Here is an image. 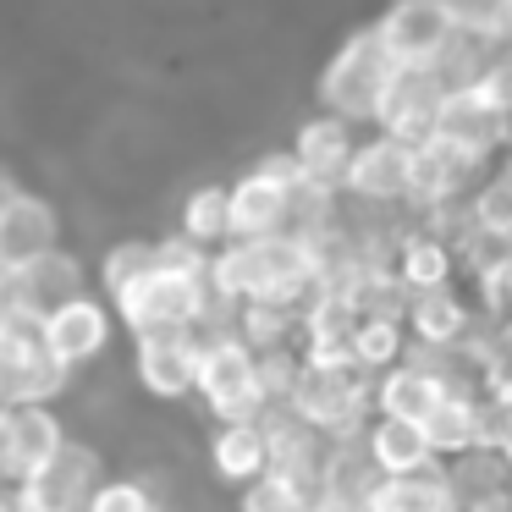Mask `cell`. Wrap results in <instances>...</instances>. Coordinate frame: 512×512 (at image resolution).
Instances as JSON below:
<instances>
[{
	"label": "cell",
	"mask_w": 512,
	"mask_h": 512,
	"mask_svg": "<svg viewBox=\"0 0 512 512\" xmlns=\"http://www.w3.org/2000/svg\"><path fill=\"white\" fill-rule=\"evenodd\" d=\"M507 353H512V325H507Z\"/></svg>",
	"instance_id": "60d3db41"
},
{
	"label": "cell",
	"mask_w": 512,
	"mask_h": 512,
	"mask_svg": "<svg viewBox=\"0 0 512 512\" xmlns=\"http://www.w3.org/2000/svg\"><path fill=\"white\" fill-rule=\"evenodd\" d=\"M149 270H160V243H149V237H127V243H111L100 259V287L105 298H122L127 287H138V281L149 276Z\"/></svg>",
	"instance_id": "1f68e13d"
},
{
	"label": "cell",
	"mask_w": 512,
	"mask_h": 512,
	"mask_svg": "<svg viewBox=\"0 0 512 512\" xmlns=\"http://www.w3.org/2000/svg\"><path fill=\"white\" fill-rule=\"evenodd\" d=\"M303 512H364V507H358V501H347V496H331V490H314Z\"/></svg>",
	"instance_id": "f35d334b"
},
{
	"label": "cell",
	"mask_w": 512,
	"mask_h": 512,
	"mask_svg": "<svg viewBox=\"0 0 512 512\" xmlns=\"http://www.w3.org/2000/svg\"><path fill=\"white\" fill-rule=\"evenodd\" d=\"M303 171L292 155L259 160L248 177L232 182V243H259V237H287L292 232V193Z\"/></svg>",
	"instance_id": "52a82bcc"
},
{
	"label": "cell",
	"mask_w": 512,
	"mask_h": 512,
	"mask_svg": "<svg viewBox=\"0 0 512 512\" xmlns=\"http://www.w3.org/2000/svg\"><path fill=\"white\" fill-rule=\"evenodd\" d=\"M375 34L386 39L397 67H435L457 45V23L446 12V0H397L375 23Z\"/></svg>",
	"instance_id": "30bf717a"
},
{
	"label": "cell",
	"mask_w": 512,
	"mask_h": 512,
	"mask_svg": "<svg viewBox=\"0 0 512 512\" xmlns=\"http://www.w3.org/2000/svg\"><path fill=\"white\" fill-rule=\"evenodd\" d=\"M408 188H413V144H402L391 133L364 138L342 182L347 199L369 204V210H408Z\"/></svg>",
	"instance_id": "8fae6325"
},
{
	"label": "cell",
	"mask_w": 512,
	"mask_h": 512,
	"mask_svg": "<svg viewBox=\"0 0 512 512\" xmlns=\"http://www.w3.org/2000/svg\"><path fill=\"white\" fill-rule=\"evenodd\" d=\"M17 512H23V507H17Z\"/></svg>",
	"instance_id": "ee69618b"
},
{
	"label": "cell",
	"mask_w": 512,
	"mask_h": 512,
	"mask_svg": "<svg viewBox=\"0 0 512 512\" xmlns=\"http://www.w3.org/2000/svg\"><path fill=\"white\" fill-rule=\"evenodd\" d=\"M72 386V369L50 358L39 325L0 314V408H39Z\"/></svg>",
	"instance_id": "8992f818"
},
{
	"label": "cell",
	"mask_w": 512,
	"mask_h": 512,
	"mask_svg": "<svg viewBox=\"0 0 512 512\" xmlns=\"http://www.w3.org/2000/svg\"><path fill=\"white\" fill-rule=\"evenodd\" d=\"M105 452L94 441H78L72 435L34 479L17 485V507L23 512H89V501L100 496L105 485Z\"/></svg>",
	"instance_id": "ba28073f"
},
{
	"label": "cell",
	"mask_w": 512,
	"mask_h": 512,
	"mask_svg": "<svg viewBox=\"0 0 512 512\" xmlns=\"http://www.w3.org/2000/svg\"><path fill=\"white\" fill-rule=\"evenodd\" d=\"M391 78H397V61H391L386 39H380L375 28L353 34L331 56V67L320 72L325 116H342V122H375L380 100H386V89H391Z\"/></svg>",
	"instance_id": "277c9868"
},
{
	"label": "cell",
	"mask_w": 512,
	"mask_h": 512,
	"mask_svg": "<svg viewBox=\"0 0 512 512\" xmlns=\"http://www.w3.org/2000/svg\"><path fill=\"white\" fill-rule=\"evenodd\" d=\"M116 325H122V320H116L111 298H94V292H83V298L67 303V309L50 314V320L39 325V336H45L50 358H56L61 369H83V364H94V358H105Z\"/></svg>",
	"instance_id": "9a60e30c"
},
{
	"label": "cell",
	"mask_w": 512,
	"mask_h": 512,
	"mask_svg": "<svg viewBox=\"0 0 512 512\" xmlns=\"http://www.w3.org/2000/svg\"><path fill=\"white\" fill-rule=\"evenodd\" d=\"M474 320H479L474 292H463V287L413 292V303H408V336L424 347H457L474 331Z\"/></svg>",
	"instance_id": "7402d4cb"
},
{
	"label": "cell",
	"mask_w": 512,
	"mask_h": 512,
	"mask_svg": "<svg viewBox=\"0 0 512 512\" xmlns=\"http://www.w3.org/2000/svg\"><path fill=\"white\" fill-rule=\"evenodd\" d=\"M364 512H457V496H452L446 468H424V474L380 479V485L369 490Z\"/></svg>",
	"instance_id": "4316f807"
},
{
	"label": "cell",
	"mask_w": 512,
	"mask_h": 512,
	"mask_svg": "<svg viewBox=\"0 0 512 512\" xmlns=\"http://www.w3.org/2000/svg\"><path fill=\"white\" fill-rule=\"evenodd\" d=\"M56 248H61L56 204L39 199V193H23V188L0 199V270H6V276L39 265V259L56 254Z\"/></svg>",
	"instance_id": "2e32d148"
},
{
	"label": "cell",
	"mask_w": 512,
	"mask_h": 512,
	"mask_svg": "<svg viewBox=\"0 0 512 512\" xmlns=\"http://www.w3.org/2000/svg\"><path fill=\"white\" fill-rule=\"evenodd\" d=\"M413 336L402 320H358L353 331V358L364 375H386V369H397L402 358H408Z\"/></svg>",
	"instance_id": "4dcf8cb0"
},
{
	"label": "cell",
	"mask_w": 512,
	"mask_h": 512,
	"mask_svg": "<svg viewBox=\"0 0 512 512\" xmlns=\"http://www.w3.org/2000/svg\"><path fill=\"white\" fill-rule=\"evenodd\" d=\"M259 430H265L270 441V474L292 479L298 490H325V457H331V441H325L314 424H303L292 408H270L265 419H259Z\"/></svg>",
	"instance_id": "e0dca14e"
},
{
	"label": "cell",
	"mask_w": 512,
	"mask_h": 512,
	"mask_svg": "<svg viewBox=\"0 0 512 512\" xmlns=\"http://www.w3.org/2000/svg\"><path fill=\"white\" fill-rule=\"evenodd\" d=\"M0 292H6V270H0Z\"/></svg>",
	"instance_id": "b9f144b4"
},
{
	"label": "cell",
	"mask_w": 512,
	"mask_h": 512,
	"mask_svg": "<svg viewBox=\"0 0 512 512\" xmlns=\"http://www.w3.org/2000/svg\"><path fill=\"white\" fill-rule=\"evenodd\" d=\"M474 309L496 325H512V254L474 281Z\"/></svg>",
	"instance_id": "8d00e7d4"
},
{
	"label": "cell",
	"mask_w": 512,
	"mask_h": 512,
	"mask_svg": "<svg viewBox=\"0 0 512 512\" xmlns=\"http://www.w3.org/2000/svg\"><path fill=\"white\" fill-rule=\"evenodd\" d=\"M12 474V408H0V479ZM12 485V479H6Z\"/></svg>",
	"instance_id": "ab89813d"
},
{
	"label": "cell",
	"mask_w": 512,
	"mask_h": 512,
	"mask_svg": "<svg viewBox=\"0 0 512 512\" xmlns=\"http://www.w3.org/2000/svg\"><path fill=\"white\" fill-rule=\"evenodd\" d=\"M67 441L72 435H67V424H61V413L50 408V402H39V408H12V474L6 479H12V485L34 479Z\"/></svg>",
	"instance_id": "cb8c5ba5"
},
{
	"label": "cell",
	"mask_w": 512,
	"mask_h": 512,
	"mask_svg": "<svg viewBox=\"0 0 512 512\" xmlns=\"http://www.w3.org/2000/svg\"><path fill=\"white\" fill-rule=\"evenodd\" d=\"M210 287L226 303H276V309H303L320 292V259L298 232L259 237V243H226L210 259Z\"/></svg>",
	"instance_id": "6da1fadb"
},
{
	"label": "cell",
	"mask_w": 512,
	"mask_h": 512,
	"mask_svg": "<svg viewBox=\"0 0 512 512\" xmlns=\"http://www.w3.org/2000/svg\"><path fill=\"white\" fill-rule=\"evenodd\" d=\"M160 496L149 479H127V474H111L100 485V496L89 501V512H155Z\"/></svg>",
	"instance_id": "d590c367"
},
{
	"label": "cell",
	"mask_w": 512,
	"mask_h": 512,
	"mask_svg": "<svg viewBox=\"0 0 512 512\" xmlns=\"http://www.w3.org/2000/svg\"><path fill=\"white\" fill-rule=\"evenodd\" d=\"M237 336L265 353H303V309H276V303H243L237 309Z\"/></svg>",
	"instance_id": "f1b7e54d"
},
{
	"label": "cell",
	"mask_w": 512,
	"mask_h": 512,
	"mask_svg": "<svg viewBox=\"0 0 512 512\" xmlns=\"http://www.w3.org/2000/svg\"><path fill=\"white\" fill-rule=\"evenodd\" d=\"M479 94H485L496 111L512 116V50H501V56H490L485 78H479Z\"/></svg>",
	"instance_id": "74e56055"
},
{
	"label": "cell",
	"mask_w": 512,
	"mask_h": 512,
	"mask_svg": "<svg viewBox=\"0 0 512 512\" xmlns=\"http://www.w3.org/2000/svg\"><path fill=\"white\" fill-rule=\"evenodd\" d=\"M353 155H358L353 122H342V116H314V122H303L298 144H292L298 171H303L309 182H325V188H342Z\"/></svg>",
	"instance_id": "ffe728a7"
},
{
	"label": "cell",
	"mask_w": 512,
	"mask_h": 512,
	"mask_svg": "<svg viewBox=\"0 0 512 512\" xmlns=\"http://www.w3.org/2000/svg\"><path fill=\"white\" fill-rule=\"evenodd\" d=\"M380 479L386 474L375 468L364 435H342V441H331V457H325V490H331V496H347V501L364 507L369 490H375Z\"/></svg>",
	"instance_id": "f546056e"
},
{
	"label": "cell",
	"mask_w": 512,
	"mask_h": 512,
	"mask_svg": "<svg viewBox=\"0 0 512 512\" xmlns=\"http://www.w3.org/2000/svg\"><path fill=\"white\" fill-rule=\"evenodd\" d=\"M474 177L479 166L446 138H424L413 144V188H408V210L413 215H441L474 199Z\"/></svg>",
	"instance_id": "4fadbf2b"
},
{
	"label": "cell",
	"mask_w": 512,
	"mask_h": 512,
	"mask_svg": "<svg viewBox=\"0 0 512 512\" xmlns=\"http://www.w3.org/2000/svg\"><path fill=\"white\" fill-rule=\"evenodd\" d=\"M210 270H149L138 287H127L122 298H111L116 320H122V331L138 336H160V331H199L204 314H210Z\"/></svg>",
	"instance_id": "7a4b0ae2"
},
{
	"label": "cell",
	"mask_w": 512,
	"mask_h": 512,
	"mask_svg": "<svg viewBox=\"0 0 512 512\" xmlns=\"http://www.w3.org/2000/svg\"><path fill=\"white\" fill-rule=\"evenodd\" d=\"M287 408L303 424H314L325 441L364 435L369 419H375V375H364V369H325L303 358V375L292 386Z\"/></svg>",
	"instance_id": "5b68a950"
},
{
	"label": "cell",
	"mask_w": 512,
	"mask_h": 512,
	"mask_svg": "<svg viewBox=\"0 0 512 512\" xmlns=\"http://www.w3.org/2000/svg\"><path fill=\"white\" fill-rule=\"evenodd\" d=\"M155 512H171V507H155Z\"/></svg>",
	"instance_id": "7bdbcfd3"
},
{
	"label": "cell",
	"mask_w": 512,
	"mask_h": 512,
	"mask_svg": "<svg viewBox=\"0 0 512 512\" xmlns=\"http://www.w3.org/2000/svg\"><path fill=\"white\" fill-rule=\"evenodd\" d=\"M89 292V270H83L78 254H67V248H56V254H45L39 265L17 270V276H6V292H0V314L6 320H28V325H45L56 309H67L72 298H83Z\"/></svg>",
	"instance_id": "9c48e42d"
},
{
	"label": "cell",
	"mask_w": 512,
	"mask_h": 512,
	"mask_svg": "<svg viewBox=\"0 0 512 512\" xmlns=\"http://www.w3.org/2000/svg\"><path fill=\"white\" fill-rule=\"evenodd\" d=\"M182 237L204 254H221L232 243V188H221V182L193 188L188 204H182Z\"/></svg>",
	"instance_id": "83f0119b"
},
{
	"label": "cell",
	"mask_w": 512,
	"mask_h": 512,
	"mask_svg": "<svg viewBox=\"0 0 512 512\" xmlns=\"http://www.w3.org/2000/svg\"><path fill=\"white\" fill-rule=\"evenodd\" d=\"M133 375L155 402L199 397V331H160L133 342Z\"/></svg>",
	"instance_id": "5bb4252c"
},
{
	"label": "cell",
	"mask_w": 512,
	"mask_h": 512,
	"mask_svg": "<svg viewBox=\"0 0 512 512\" xmlns=\"http://www.w3.org/2000/svg\"><path fill=\"white\" fill-rule=\"evenodd\" d=\"M446 100H452V89L441 83L435 67H397L386 100H380L375 127L391 138H402V144H424V138H435V127H441Z\"/></svg>",
	"instance_id": "7c38bea8"
},
{
	"label": "cell",
	"mask_w": 512,
	"mask_h": 512,
	"mask_svg": "<svg viewBox=\"0 0 512 512\" xmlns=\"http://www.w3.org/2000/svg\"><path fill=\"white\" fill-rule=\"evenodd\" d=\"M391 270L402 276L408 292H441V287H457V276H463L457 248L441 232H430V226H408L402 232L397 254H391Z\"/></svg>",
	"instance_id": "44dd1931"
},
{
	"label": "cell",
	"mask_w": 512,
	"mask_h": 512,
	"mask_svg": "<svg viewBox=\"0 0 512 512\" xmlns=\"http://www.w3.org/2000/svg\"><path fill=\"white\" fill-rule=\"evenodd\" d=\"M199 402L210 408L215 424H259L270 402L259 380V353L243 336H199Z\"/></svg>",
	"instance_id": "3957f363"
},
{
	"label": "cell",
	"mask_w": 512,
	"mask_h": 512,
	"mask_svg": "<svg viewBox=\"0 0 512 512\" xmlns=\"http://www.w3.org/2000/svg\"><path fill=\"white\" fill-rule=\"evenodd\" d=\"M468 215H474V226L485 237H496V243L512 248V177L507 171H496L490 182H479L474 199H468Z\"/></svg>",
	"instance_id": "d6a6232c"
},
{
	"label": "cell",
	"mask_w": 512,
	"mask_h": 512,
	"mask_svg": "<svg viewBox=\"0 0 512 512\" xmlns=\"http://www.w3.org/2000/svg\"><path fill=\"white\" fill-rule=\"evenodd\" d=\"M446 397H457L452 380L435 375V369H424V364H413V358H402L397 369L375 375V413H386V419H413V424H424Z\"/></svg>",
	"instance_id": "d6986e66"
},
{
	"label": "cell",
	"mask_w": 512,
	"mask_h": 512,
	"mask_svg": "<svg viewBox=\"0 0 512 512\" xmlns=\"http://www.w3.org/2000/svg\"><path fill=\"white\" fill-rule=\"evenodd\" d=\"M364 441H369V457H375V468L386 479L441 468V457H435L424 424H413V419H386V413H375V419H369V430H364Z\"/></svg>",
	"instance_id": "603a6c76"
},
{
	"label": "cell",
	"mask_w": 512,
	"mask_h": 512,
	"mask_svg": "<svg viewBox=\"0 0 512 512\" xmlns=\"http://www.w3.org/2000/svg\"><path fill=\"white\" fill-rule=\"evenodd\" d=\"M435 138H446V144H457L474 166H490V160L507 149V138H512V116L507 111H496V105L479 94V83L474 89H457L452 100H446V111H441V127H435Z\"/></svg>",
	"instance_id": "ac0fdd59"
},
{
	"label": "cell",
	"mask_w": 512,
	"mask_h": 512,
	"mask_svg": "<svg viewBox=\"0 0 512 512\" xmlns=\"http://www.w3.org/2000/svg\"><path fill=\"white\" fill-rule=\"evenodd\" d=\"M457 34L479 39V45H496L512 34V0H446Z\"/></svg>",
	"instance_id": "836d02e7"
},
{
	"label": "cell",
	"mask_w": 512,
	"mask_h": 512,
	"mask_svg": "<svg viewBox=\"0 0 512 512\" xmlns=\"http://www.w3.org/2000/svg\"><path fill=\"white\" fill-rule=\"evenodd\" d=\"M303 507H309V490H298L281 474H265L248 490H237V512H303Z\"/></svg>",
	"instance_id": "e575fe53"
},
{
	"label": "cell",
	"mask_w": 512,
	"mask_h": 512,
	"mask_svg": "<svg viewBox=\"0 0 512 512\" xmlns=\"http://www.w3.org/2000/svg\"><path fill=\"white\" fill-rule=\"evenodd\" d=\"M424 435H430L441 463L485 446V391H457V397H446L441 408L424 419Z\"/></svg>",
	"instance_id": "484cf974"
},
{
	"label": "cell",
	"mask_w": 512,
	"mask_h": 512,
	"mask_svg": "<svg viewBox=\"0 0 512 512\" xmlns=\"http://www.w3.org/2000/svg\"><path fill=\"white\" fill-rule=\"evenodd\" d=\"M210 468L221 485L248 490L254 479L270 474V441L259 424H215L210 435Z\"/></svg>",
	"instance_id": "d4e9b609"
}]
</instances>
